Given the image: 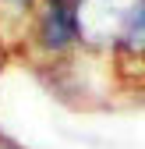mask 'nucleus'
<instances>
[{
	"instance_id": "f257e3e1",
	"label": "nucleus",
	"mask_w": 145,
	"mask_h": 149,
	"mask_svg": "<svg viewBox=\"0 0 145 149\" xmlns=\"http://www.w3.org/2000/svg\"><path fill=\"white\" fill-rule=\"evenodd\" d=\"M32 39L46 57H67L71 50L81 43V25H78V11L71 4H43L39 0V14L32 25Z\"/></svg>"
},
{
	"instance_id": "f03ea898",
	"label": "nucleus",
	"mask_w": 145,
	"mask_h": 149,
	"mask_svg": "<svg viewBox=\"0 0 145 149\" xmlns=\"http://www.w3.org/2000/svg\"><path fill=\"white\" fill-rule=\"evenodd\" d=\"M113 50L131 53V57H145V0H135V4L128 7Z\"/></svg>"
},
{
	"instance_id": "7ed1b4c3",
	"label": "nucleus",
	"mask_w": 145,
	"mask_h": 149,
	"mask_svg": "<svg viewBox=\"0 0 145 149\" xmlns=\"http://www.w3.org/2000/svg\"><path fill=\"white\" fill-rule=\"evenodd\" d=\"M0 149H18V146H14L11 139H4V135H0Z\"/></svg>"
},
{
	"instance_id": "20e7f679",
	"label": "nucleus",
	"mask_w": 145,
	"mask_h": 149,
	"mask_svg": "<svg viewBox=\"0 0 145 149\" xmlns=\"http://www.w3.org/2000/svg\"><path fill=\"white\" fill-rule=\"evenodd\" d=\"M43 4H71V7H78V0H43Z\"/></svg>"
},
{
	"instance_id": "39448f33",
	"label": "nucleus",
	"mask_w": 145,
	"mask_h": 149,
	"mask_svg": "<svg viewBox=\"0 0 145 149\" xmlns=\"http://www.w3.org/2000/svg\"><path fill=\"white\" fill-rule=\"evenodd\" d=\"M7 4H14V7H28V4H35V0H7Z\"/></svg>"
},
{
	"instance_id": "423d86ee",
	"label": "nucleus",
	"mask_w": 145,
	"mask_h": 149,
	"mask_svg": "<svg viewBox=\"0 0 145 149\" xmlns=\"http://www.w3.org/2000/svg\"><path fill=\"white\" fill-rule=\"evenodd\" d=\"M0 4H4V0H0Z\"/></svg>"
}]
</instances>
